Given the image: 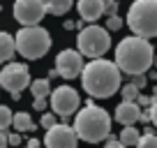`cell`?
<instances>
[{
  "mask_svg": "<svg viewBox=\"0 0 157 148\" xmlns=\"http://www.w3.org/2000/svg\"><path fill=\"white\" fill-rule=\"evenodd\" d=\"M12 125H14V130H19V132H28V130H35V125H33V116H30L28 111H19V114H14V120H12Z\"/></svg>",
  "mask_w": 157,
  "mask_h": 148,
  "instance_id": "16",
  "label": "cell"
},
{
  "mask_svg": "<svg viewBox=\"0 0 157 148\" xmlns=\"http://www.w3.org/2000/svg\"><path fill=\"white\" fill-rule=\"evenodd\" d=\"M74 0H44V7L49 14H56V16H63L72 10Z\"/></svg>",
  "mask_w": 157,
  "mask_h": 148,
  "instance_id": "15",
  "label": "cell"
},
{
  "mask_svg": "<svg viewBox=\"0 0 157 148\" xmlns=\"http://www.w3.org/2000/svg\"><path fill=\"white\" fill-rule=\"evenodd\" d=\"M30 90H33L35 99H37V97H42V99L51 97V84H49V79H37V81H33V84H30Z\"/></svg>",
  "mask_w": 157,
  "mask_h": 148,
  "instance_id": "17",
  "label": "cell"
},
{
  "mask_svg": "<svg viewBox=\"0 0 157 148\" xmlns=\"http://www.w3.org/2000/svg\"><path fill=\"white\" fill-rule=\"evenodd\" d=\"M28 148H39V141H37V139H30V141H28Z\"/></svg>",
  "mask_w": 157,
  "mask_h": 148,
  "instance_id": "32",
  "label": "cell"
},
{
  "mask_svg": "<svg viewBox=\"0 0 157 148\" xmlns=\"http://www.w3.org/2000/svg\"><path fill=\"white\" fill-rule=\"evenodd\" d=\"M14 46H16V53H21L25 60H39L51 49V35L42 25L21 28L14 35Z\"/></svg>",
  "mask_w": 157,
  "mask_h": 148,
  "instance_id": "4",
  "label": "cell"
},
{
  "mask_svg": "<svg viewBox=\"0 0 157 148\" xmlns=\"http://www.w3.org/2000/svg\"><path fill=\"white\" fill-rule=\"evenodd\" d=\"M132 84L136 86L139 90H141L143 86H146V76H143V74H139V76H132Z\"/></svg>",
  "mask_w": 157,
  "mask_h": 148,
  "instance_id": "24",
  "label": "cell"
},
{
  "mask_svg": "<svg viewBox=\"0 0 157 148\" xmlns=\"http://www.w3.org/2000/svg\"><path fill=\"white\" fill-rule=\"evenodd\" d=\"M39 125H42L44 130H51L56 125V116L53 114H44V116H42V120H39Z\"/></svg>",
  "mask_w": 157,
  "mask_h": 148,
  "instance_id": "23",
  "label": "cell"
},
{
  "mask_svg": "<svg viewBox=\"0 0 157 148\" xmlns=\"http://www.w3.org/2000/svg\"><path fill=\"white\" fill-rule=\"evenodd\" d=\"M120 95H123V102H136L139 99V88L134 84H125L123 88H120Z\"/></svg>",
  "mask_w": 157,
  "mask_h": 148,
  "instance_id": "19",
  "label": "cell"
},
{
  "mask_svg": "<svg viewBox=\"0 0 157 148\" xmlns=\"http://www.w3.org/2000/svg\"><path fill=\"white\" fill-rule=\"evenodd\" d=\"M139 118H141V107L136 102H120L116 107V120L123 127H134Z\"/></svg>",
  "mask_w": 157,
  "mask_h": 148,
  "instance_id": "12",
  "label": "cell"
},
{
  "mask_svg": "<svg viewBox=\"0 0 157 148\" xmlns=\"http://www.w3.org/2000/svg\"><path fill=\"white\" fill-rule=\"evenodd\" d=\"M16 53V46H14V37L5 30H0V63L7 65Z\"/></svg>",
  "mask_w": 157,
  "mask_h": 148,
  "instance_id": "14",
  "label": "cell"
},
{
  "mask_svg": "<svg viewBox=\"0 0 157 148\" xmlns=\"http://www.w3.org/2000/svg\"><path fill=\"white\" fill-rule=\"evenodd\" d=\"M76 10H78V16H81L83 23H95V21L104 14L102 0H78Z\"/></svg>",
  "mask_w": 157,
  "mask_h": 148,
  "instance_id": "13",
  "label": "cell"
},
{
  "mask_svg": "<svg viewBox=\"0 0 157 148\" xmlns=\"http://www.w3.org/2000/svg\"><path fill=\"white\" fill-rule=\"evenodd\" d=\"M152 63H155V49L148 40L132 35L116 46V67L125 74L139 76V74L148 72Z\"/></svg>",
  "mask_w": 157,
  "mask_h": 148,
  "instance_id": "2",
  "label": "cell"
},
{
  "mask_svg": "<svg viewBox=\"0 0 157 148\" xmlns=\"http://www.w3.org/2000/svg\"><path fill=\"white\" fill-rule=\"evenodd\" d=\"M139 139H141V134H139L136 127H123V130H120V139H118V141L127 148V146H136Z\"/></svg>",
  "mask_w": 157,
  "mask_h": 148,
  "instance_id": "18",
  "label": "cell"
},
{
  "mask_svg": "<svg viewBox=\"0 0 157 148\" xmlns=\"http://www.w3.org/2000/svg\"><path fill=\"white\" fill-rule=\"evenodd\" d=\"M12 120H14V114L10 111V107L0 104V132H7V127L12 125Z\"/></svg>",
  "mask_w": 157,
  "mask_h": 148,
  "instance_id": "20",
  "label": "cell"
},
{
  "mask_svg": "<svg viewBox=\"0 0 157 148\" xmlns=\"http://www.w3.org/2000/svg\"><path fill=\"white\" fill-rule=\"evenodd\" d=\"M44 146L46 148H78V137L74 127L65 123H56L44 134Z\"/></svg>",
  "mask_w": 157,
  "mask_h": 148,
  "instance_id": "11",
  "label": "cell"
},
{
  "mask_svg": "<svg viewBox=\"0 0 157 148\" xmlns=\"http://www.w3.org/2000/svg\"><path fill=\"white\" fill-rule=\"evenodd\" d=\"M44 14H46L44 0H14V19L23 28L39 25V21L44 19Z\"/></svg>",
  "mask_w": 157,
  "mask_h": 148,
  "instance_id": "9",
  "label": "cell"
},
{
  "mask_svg": "<svg viewBox=\"0 0 157 148\" xmlns=\"http://www.w3.org/2000/svg\"><path fill=\"white\" fill-rule=\"evenodd\" d=\"M136 148H157V134H143L139 139Z\"/></svg>",
  "mask_w": 157,
  "mask_h": 148,
  "instance_id": "21",
  "label": "cell"
},
{
  "mask_svg": "<svg viewBox=\"0 0 157 148\" xmlns=\"http://www.w3.org/2000/svg\"><path fill=\"white\" fill-rule=\"evenodd\" d=\"M76 46H78L76 51L81 56H88V58L97 60V58H102V56L111 49V35H109L106 28L90 23L88 28H81V30H78Z\"/></svg>",
  "mask_w": 157,
  "mask_h": 148,
  "instance_id": "6",
  "label": "cell"
},
{
  "mask_svg": "<svg viewBox=\"0 0 157 148\" xmlns=\"http://www.w3.org/2000/svg\"><path fill=\"white\" fill-rule=\"evenodd\" d=\"M10 143H7V132H0V148H7Z\"/></svg>",
  "mask_w": 157,
  "mask_h": 148,
  "instance_id": "30",
  "label": "cell"
},
{
  "mask_svg": "<svg viewBox=\"0 0 157 148\" xmlns=\"http://www.w3.org/2000/svg\"><path fill=\"white\" fill-rule=\"evenodd\" d=\"M33 109H35V111H44V109H46V99L37 97V99L33 102Z\"/></svg>",
  "mask_w": 157,
  "mask_h": 148,
  "instance_id": "25",
  "label": "cell"
},
{
  "mask_svg": "<svg viewBox=\"0 0 157 148\" xmlns=\"http://www.w3.org/2000/svg\"><path fill=\"white\" fill-rule=\"evenodd\" d=\"M74 132L78 139H83L88 143H99L109 139V134H111V118L102 107L88 102L81 111H76Z\"/></svg>",
  "mask_w": 157,
  "mask_h": 148,
  "instance_id": "3",
  "label": "cell"
},
{
  "mask_svg": "<svg viewBox=\"0 0 157 148\" xmlns=\"http://www.w3.org/2000/svg\"><path fill=\"white\" fill-rule=\"evenodd\" d=\"M7 143H10V146H19L21 143V134H7Z\"/></svg>",
  "mask_w": 157,
  "mask_h": 148,
  "instance_id": "29",
  "label": "cell"
},
{
  "mask_svg": "<svg viewBox=\"0 0 157 148\" xmlns=\"http://www.w3.org/2000/svg\"><path fill=\"white\" fill-rule=\"evenodd\" d=\"M136 104H139V107H150V104H152V97H148V95H139Z\"/></svg>",
  "mask_w": 157,
  "mask_h": 148,
  "instance_id": "26",
  "label": "cell"
},
{
  "mask_svg": "<svg viewBox=\"0 0 157 148\" xmlns=\"http://www.w3.org/2000/svg\"><path fill=\"white\" fill-rule=\"evenodd\" d=\"M127 25L134 37H157V0H134L127 10Z\"/></svg>",
  "mask_w": 157,
  "mask_h": 148,
  "instance_id": "5",
  "label": "cell"
},
{
  "mask_svg": "<svg viewBox=\"0 0 157 148\" xmlns=\"http://www.w3.org/2000/svg\"><path fill=\"white\" fill-rule=\"evenodd\" d=\"M123 23H125V21L123 19H120V16H109V19H106V30H120V28H123Z\"/></svg>",
  "mask_w": 157,
  "mask_h": 148,
  "instance_id": "22",
  "label": "cell"
},
{
  "mask_svg": "<svg viewBox=\"0 0 157 148\" xmlns=\"http://www.w3.org/2000/svg\"><path fill=\"white\" fill-rule=\"evenodd\" d=\"M78 107H81V97H78V93L72 86H58L56 90H51V109H53V114L69 118V116H74L78 111Z\"/></svg>",
  "mask_w": 157,
  "mask_h": 148,
  "instance_id": "8",
  "label": "cell"
},
{
  "mask_svg": "<svg viewBox=\"0 0 157 148\" xmlns=\"http://www.w3.org/2000/svg\"><path fill=\"white\" fill-rule=\"evenodd\" d=\"M152 79H155V81H157V74H152Z\"/></svg>",
  "mask_w": 157,
  "mask_h": 148,
  "instance_id": "34",
  "label": "cell"
},
{
  "mask_svg": "<svg viewBox=\"0 0 157 148\" xmlns=\"http://www.w3.org/2000/svg\"><path fill=\"white\" fill-rule=\"evenodd\" d=\"M104 148H125V146H123L120 141H118V139L109 137V139H106V146H104Z\"/></svg>",
  "mask_w": 157,
  "mask_h": 148,
  "instance_id": "27",
  "label": "cell"
},
{
  "mask_svg": "<svg viewBox=\"0 0 157 148\" xmlns=\"http://www.w3.org/2000/svg\"><path fill=\"white\" fill-rule=\"evenodd\" d=\"M74 25H76V23H74V21H65V28H67V30H72Z\"/></svg>",
  "mask_w": 157,
  "mask_h": 148,
  "instance_id": "33",
  "label": "cell"
},
{
  "mask_svg": "<svg viewBox=\"0 0 157 148\" xmlns=\"http://www.w3.org/2000/svg\"><path fill=\"white\" fill-rule=\"evenodd\" d=\"M116 2H118V0H116Z\"/></svg>",
  "mask_w": 157,
  "mask_h": 148,
  "instance_id": "36",
  "label": "cell"
},
{
  "mask_svg": "<svg viewBox=\"0 0 157 148\" xmlns=\"http://www.w3.org/2000/svg\"><path fill=\"white\" fill-rule=\"evenodd\" d=\"M56 69L63 79H76L83 72V56L76 49H65L56 56Z\"/></svg>",
  "mask_w": 157,
  "mask_h": 148,
  "instance_id": "10",
  "label": "cell"
},
{
  "mask_svg": "<svg viewBox=\"0 0 157 148\" xmlns=\"http://www.w3.org/2000/svg\"><path fill=\"white\" fill-rule=\"evenodd\" d=\"M120 69L116 67V63L111 60H90L88 65H83L81 72V86L90 97L97 99H109L111 95H116L120 90Z\"/></svg>",
  "mask_w": 157,
  "mask_h": 148,
  "instance_id": "1",
  "label": "cell"
},
{
  "mask_svg": "<svg viewBox=\"0 0 157 148\" xmlns=\"http://www.w3.org/2000/svg\"><path fill=\"white\" fill-rule=\"evenodd\" d=\"M148 111H150V120H152V125H155V127H157V102H152Z\"/></svg>",
  "mask_w": 157,
  "mask_h": 148,
  "instance_id": "28",
  "label": "cell"
},
{
  "mask_svg": "<svg viewBox=\"0 0 157 148\" xmlns=\"http://www.w3.org/2000/svg\"><path fill=\"white\" fill-rule=\"evenodd\" d=\"M30 86V69L25 63H7L0 72V88L12 95H21V90Z\"/></svg>",
  "mask_w": 157,
  "mask_h": 148,
  "instance_id": "7",
  "label": "cell"
},
{
  "mask_svg": "<svg viewBox=\"0 0 157 148\" xmlns=\"http://www.w3.org/2000/svg\"><path fill=\"white\" fill-rule=\"evenodd\" d=\"M155 65H157V53H155Z\"/></svg>",
  "mask_w": 157,
  "mask_h": 148,
  "instance_id": "35",
  "label": "cell"
},
{
  "mask_svg": "<svg viewBox=\"0 0 157 148\" xmlns=\"http://www.w3.org/2000/svg\"><path fill=\"white\" fill-rule=\"evenodd\" d=\"M139 120H143V123H148V120H150V111H148V109H146V111H141V118H139Z\"/></svg>",
  "mask_w": 157,
  "mask_h": 148,
  "instance_id": "31",
  "label": "cell"
}]
</instances>
